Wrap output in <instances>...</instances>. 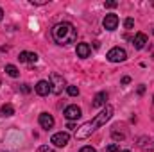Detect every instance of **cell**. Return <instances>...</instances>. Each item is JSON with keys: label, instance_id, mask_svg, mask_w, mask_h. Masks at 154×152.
<instances>
[{"label": "cell", "instance_id": "cell-1", "mask_svg": "<svg viewBox=\"0 0 154 152\" xmlns=\"http://www.w3.org/2000/svg\"><path fill=\"white\" fill-rule=\"evenodd\" d=\"M52 38L57 45H70L77 39V29L70 22H59L52 27Z\"/></svg>", "mask_w": 154, "mask_h": 152}, {"label": "cell", "instance_id": "cell-2", "mask_svg": "<svg viewBox=\"0 0 154 152\" xmlns=\"http://www.w3.org/2000/svg\"><path fill=\"white\" fill-rule=\"evenodd\" d=\"M111 116H113V106H109V104H106V106H104V109H102L100 113L97 114V116H95V118H93L91 122H90V123H91V129L95 131L97 127H100V125H104V123H106V122H108V120H109Z\"/></svg>", "mask_w": 154, "mask_h": 152}, {"label": "cell", "instance_id": "cell-3", "mask_svg": "<svg viewBox=\"0 0 154 152\" xmlns=\"http://www.w3.org/2000/svg\"><path fill=\"white\" fill-rule=\"evenodd\" d=\"M48 82H50V93H54V95H59L63 91V88L66 86L65 84V79L59 75V74H52Z\"/></svg>", "mask_w": 154, "mask_h": 152}, {"label": "cell", "instance_id": "cell-4", "mask_svg": "<svg viewBox=\"0 0 154 152\" xmlns=\"http://www.w3.org/2000/svg\"><path fill=\"white\" fill-rule=\"evenodd\" d=\"M108 59H109L111 63H122V61L127 59V52H125L124 48H120V47H115V48H111V50L108 52Z\"/></svg>", "mask_w": 154, "mask_h": 152}, {"label": "cell", "instance_id": "cell-5", "mask_svg": "<svg viewBox=\"0 0 154 152\" xmlns=\"http://www.w3.org/2000/svg\"><path fill=\"white\" fill-rule=\"evenodd\" d=\"M65 118H66V120H70V122H72V120H77V118H81V116H82V113H81V108H79V106H75V104H70V106H66V108H65Z\"/></svg>", "mask_w": 154, "mask_h": 152}, {"label": "cell", "instance_id": "cell-6", "mask_svg": "<svg viewBox=\"0 0 154 152\" xmlns=\"http://www.w3.org/2000/svg\"><path fill=\"white\" fill-rule=\"evenodd\" d=\"M68 140H70V134L68 132H56L50 138V141L54 143V147H65L68 143Z\"/></svg>", "mask_w": 154, "mask_h": 152}, {"label": "cell", "instance_id": "cell-7", "mask_svg": "<svg viewBox=\"0 0 154 152\" xmlns=\"http://www.w3.org/2000/svg\"><path fill=\"white\" fill-rule=\"evenodd\" d=\"M102 25H104L106 31H115L116 27H118V16L116 14H106Z\"/></svg>", "mask_w": 154, "mask_h": 152}, {"label": "cell", "instance_id": "cell-8", "mask_svg": "<svg viewBox=\"0 0 154 152\" xmlns=\"http://www.w3.org/2000/svg\"><path fill=\"white\" fill-rule=\"evenodd\" d=\"M38 122L43 129H52V127H54V116L48 114V113H41L39 118H38Z\"/></svg>", "mask_w": 154, "mask_h": 152}, {"label": "cell", "instance_id": "cell-9", "mask_svg": "<svg viewBox=\"0 0 154 152\" xmlns=\"http://www.w3.org/2000/svg\"><path fill=\"white\" fill-rule=\"evenodd\" d=\"M34 91L38 93L39 97H45L50 93V82L48 81H38V84L34 86Z\"/></svg>", "mask_w": 154, "mask_h": 152}, {"label": "cell", "instance_id": "cell-10", "mask_svg": "<svg viewBox=\"0 0 154 152\" xmlns=\"http://www.w3.org/2000/svg\"><path fill=\"white\" fill-rule=\"evenodd\" d=\"M18 59L22 61V63H36L38 61V54H34V52H20V56H18Z\"/></svg>", "mask_w": 154, "mask_h": 152}, {"label": "cell", "instance_id": "cell-11", "mask_svg": "<svg viewBox=\"0 0 154 152\" xmlns=\"http://www.w3.org/2000/svg\"><path fill=\"white\" fill-rule=\"evenodd\" d=\"M106 100H108V93H106V91H100V93H97V95H95V99H93L91 106H93V108L106 106Z\"/></svg>", "mask_w": 154, "mask_h": 152}, {"label": "cell", "instance_id": "cell-12", "mask_svg": "<svg viewBox=\"0 0 154 152\" xmlns=\"http://www.w3.org/2000/svg\"><path fill=\"white\" fill-rule=\"evenodd\" d=\"M145 43H147V34H143V32H138L134 39H133V45H134V48H138V50H142L143 47H145Z\"/></svg>", "mask_w": 154, "mask_h": 152}, {"label": "cell", "instance_id": "cell-13", "mask_svg": "<svg viewBox=\"0 0 154 152\" xmlns=\"http://www.w3.org/2000/svg\"><path fill=\"white\" fill-rule=\"evenodd\" d=\"M77 56L79 57H82V59H86L88 56H90V52H91V48H90V45L88 43H79L77 45Z\"/></svg>", "mask_w": 154, "mask_h": 152}, {"label": "cell", "instance_id": "cell-14", "mask_svg": "<svg viewBox=\"0 0 154 152\" xmlns=\"http://www.w3.org/2000/svg\"><path fill=\"white\" fill-rule=\"evenodd\" d=\"M13 114H14V108H13L11 104H4V106L0 108V116L9 118V116H13Z\"/></svg>", "mask_w": 154, "mask_h": 152}, {"label": "cell", "instance_id": "cell-15", "mask_svg": "<svg viewBox=\"0 0 154 152\" xmlns=\"http://www.w3.org/2000/svg\"><path fill=\"white\" fill-rule=\"evenodd\" d=\"M5 74L11 77H18L20 75V70L14 66V65H5Z\"/></svg>", "mask_w": 154, "mask_h": 152}, {"label": "cell", "instance_id": "cell-16", "mask_svg": "<svg viewBox=\"0 0 154 152\" xmlns=\"http://www.w3.org/2000/svg\"><path fill=\"white\" fill-rule=\"evenodd\" d=\"M66 91H68L70 97H77L79 95V88L77 86H66Z\"/></svg>", "mask_w": 154, "mask_h": 152}, {"label": "cell", "instance_id": "cell-17", "mask_svg": "<svg viewBox=\"0 0 154 152\" xmlns=\"http://www.w3.org/2000/svg\"><path fill=\"white\" fill-rule=\"evenodd\" d=\"M124 27H125V29H133V27H134V20H133V18H125Z\"/></svg>", "mask_w": 154, "mask_h": 152}, {"label": "cell", "instance_id": "cell-18", "mask_svg": "<svg viewBox=\"0 0 154 152\" xmlns=\"http://www.w3.org/2000/svg\"><path fill=\"white\" fill-rule=\"evenodd\" d=\"M106 152H120V147H118L116 143H111V145L106 147Z\"/></svg>", "mask_w": 154, "mask_h": 152}, {"label": "cell", "instance_id": "cell-19", "mask_svg": "<svg viewBox=\"0 0 154 152\" xmlns=\"http://www.w3.org/2000/svg\"><path fill=\"white\" fill-rule=\"evenodd\" d=\"M39 152H54V149L52 147H47V145H41L39 147Z\"/></svg>", "mask_w": 154, "mask_h": 152}, {"label": "cell", "instance_id": "cell-20", "mask_svg": "<svg viewBox=\"0 0 154 152\" xmlns=\"http://www.w3.org/2000/svg\"><path fill=\"white\" fill-rule=\"evenodd\" d=\"M79 152H97V150H95L93 147H82V149H81Z\"/></svg>", "mask_w": 154, "mask_h": 152}, {"label": "cell", "instance_id": "cell-21", "mask_svg": "<svg viewBox=\"0 0 154 152\" xmlns=\"http://www.w3.org/2000/svg\"><path fill=\"white\" fill-rule=\"evenodd\" d=\"M32 4H36V5H45L47 4V0H31Z\"/></svg>", "mask_w": 154, "mask_h": 152}, {"label": "cell", "instance_id": "cell-22", "mask_svg": "<svg viewBox=\"0 0 154 152\" xmlns=\"http://www.w3.org/2000/svg\"><path fill=\"white\" fill-rule=\"evenodd\" d=\"M104 5H106V7H109V9H113V7H116V2H113V0H111V2H106Z\"/></svg>", "mask_w": 154, "mask_h": 152}, {"label": "cell", "instance_id": "cell-23", "mask_svg": "<svg viewBox=\"0 0 154 152\" xmlns=\"http://www.w3.org/2000/svg\"><path fill=\"white\" fill-rule=\"evenodd\" d=\"M22 91H23V93H29V91H31L29 84H22Z\"/></svg>", "mask_w": 154, "mask_h": 152}, {"label": "cell", "instance_id": "cell-24", "mask_svg": "<svg viewBox=\"0 0 154 152\" xmlns=\"http://www.w3.org/2000/svg\"><path fill=\"white\" fill-rule=\"evenodd\" d=\"M129 82H131L129 77H122V84H129Z\"/></svg>", "mask_w": 154, "mask_h": 152}, {"label": "cell", "instance_id": "cell-25", "mask_svg": "<svg viewBox=\"0 0 154 152\" xmlns=\"http://www.w3.org/2000/svg\"><path fill=\"white\" fill-rule=\"evenodd\" d=\"M143 91H145V88H143V86H140V88H138V95H143Z\"/></svg>", "mask_w": 154, "mask_h": 152}, {"label": "cell", "instance_id": "cell-26", "mask_svg": "<svg viewBox=\"0 0 154 152\" xmlns=\"http://www.w3.org/2000/svg\"><path fill=\"white\" fill-rule=\"evenodd\" d=\"M2 18H4V9L0 7V20H2Z\"/></svg>", "mask_w": 154, "mask_h": 152}, {"label": "cell", "instance_id": "cell-27", "mask_svg": "<svg viewBox=\"0 0 154 152\" xmlns=\"http://www.w3.org/2000/svg\"><path fill=\"white\" fill-rule=\"evenodd\" d=\"M122 152H129V150H122Z\"/></svg>", "mask_w": 154, "mask_h": 152}, {"label": "cell", "instance_id": "cell-28", "mask_svg": "<svg viewBox=\"0 0 154 152\" xmlns=\"http://www.w3.org/2000/svg\"><path fill=\"white\" fill-rule=\"evenodd\" d=\"M152 102H154V97H152Z\"/></svg>", "mask_w": 154, "mask_h": 152}]
</instances>
